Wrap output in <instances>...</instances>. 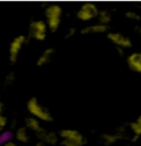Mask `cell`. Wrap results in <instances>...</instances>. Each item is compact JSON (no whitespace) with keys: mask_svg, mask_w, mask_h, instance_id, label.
I'll use <instances>...</instances> for the list:
<instances>
[{"mask_svg":"<svg viewBox=\"0 0 141 146\" xmlns=\"http://www.w3.org/2000/svg\"><path fill=\"white\" fill-rule=\"evenodd\" d=\"M27 110L30 113V117L37 119L40 122L41 121H43V122H53L54 121L52 113L39 102V100L35 97H32L28 100Z\"/></svg>","mask_w":141,"mask_h":146,"instance_id":"6da1fadb","label":"cell"},{"mask_svg":"<svg viewBox=\"0 0 141 146\" xmlns=\"http://www.w3.org/2000/svg\"><path fill=\"white\" fill-rule=\"evenodd\" d=\"M62 15H63V9L57 3H51L44 10V15L46 19V27L47 30L51 32H56L61 25V20H62Z\"/></svg>","mask_w":141,"mask_h":146,"instance_id":"7a4b0ae2","label":"cell"},{"mask_svg":"<svg viewBox=\"0 0 141 146\" xmlns=\"http://www.w3.org/2000/svg\"><path fill=\"white\" fill-rule=\"evenodd\" d=\"M62 146H84L86 144V139L82 133L73 129H64L59 132Z\"/></svg>","mask_w":141,"mask_h":146,"instance_id":"3957f363","label":"cell"},{"mask_svg":"<svg viewBox=\"0 0 141 146\" xmlns=\"http://www.w3.org/2000/svg\"><path fill=\"white\" fill-rule=\"evenodd\" d=\"M98 12L99 9L94 2H85L77 10L76 18L83 22H88L93 19H96Z\"/></svg>","mask_w":141,"mask_h":146,"instance_id":"277c9868","label":"cell"},{"mask_svg":"<svg viewBox=\"0 0 141 146\" xmlns=\"http://www.w3.org/2000/svg\"><path fill=\"white\" fill-rule=\"evenodd\" d=\"M27 37L24 35H18L15 36L9 45V63L11 65H15L18 62L19 54L22 50L23 45L27 43Z\"/></svg>","mask_w":141,"mask_h":146,"instance_id":"5b68a950","label":"cell"},{"mask_svg":"<svg viewBox=\"0 0 141 146\" xmlns=\"http://www.w3.org/2000/svg\"><path fill=\"white\" fill-rule=\"evenodd\" d=\"M47 34V27L43 20H33L29 25L30 37L37 41H44Z\"/></svg>","mask_w":141,"mask_h":146,"instance_id":"8992f818","label":"cell"},{"mask_svg":"<svg viewBox=\"0 0 141 146\" xmlns=\"http://www.w3.org/2000/svg\"><path fill=\"white\" fill-rule=\"evenodd\" d=\"M107 38L112 42L116 47L119 48H130L132 46V42L129 37L120 33V32H108L107 33Z\"/></svg>","mask_w":141,"mask_h":146,"instance_id":"52a82bcc","label":"cell"},{"mask_svg":"<svg viewBox=\"0 0 141 146\" xmlns=\"http://www.w3.org/2000/svg\"><path fill=\"white\" fill-rule=\"evenodd\" d=\"M37 137H39V139H40V142L45 144L46 146L56 145L59 141V135H57L56 133L46 131L45 129H43L40 133H37Z\"/></svg>","mask_w":141,"mask_h":146,"instance_id":"ba28073f","label":"cell"},{"mask_svg":"<svg viewBox=\"0 0 141 146\" xmlns=\"http://www.w3.org/2000/svg\"><path fill=\"white\" fill-rule=\"evenodd\" d=\"M126 137L125 132H122L118 130L116 133H104L100 135V142L104 144L105 146H110L112 144H115L116 142H118L119 139H124Z\"/></svg>","mask_w":141,"mask_h":146,"instance_id":"9c48e42d","label":"cell"},{"mask_svg":"<svg viewBox=\"0 0 141 146\" xmlns=\"http://www.w3.org/2000/svg\"><path fill=\"white\" fill-rule=\"evenodd\" d=\"M108 32V25H104L100 23H96V24H90V25H86L81 29L80 33L82 35H88V34H102V33H106Z\"/></svg>","mask_w":141,"mask_h":146,"instance_id":"30bf717a","label":"cell"},{"mask_svg":"<svg viewBox=\"0 0 141 146\" xmlns=\"http://www.w3.org/2000/svg\"><path fill=\"white\" fill-rule=\"evenodd\" d=\"M127 65L129 67L130 70L134 73L139 74L141 73V54L138 52H134L130 54L127 57Z\"/></svg>","mask_w":141,"mask_h":146,"instance_id":"8fae6325","label":"cell"},{"mask_svg":"<svg viewBox=\"0 0 141 146\" xmlns=\"http://www.w3.org/2000/svg\"><path fill=\"white\" fill-rule=\"evenodd\" d=\"M55 54V48L54 47H47L44 51L41 53V55L37 57V67H44L45 65H47L52 57Z\"/></svg>","mask_w":141,"mask_h":146,"instance_id":"7c38bea8","label":"cell"},{"mask_svg":"<svg viewBox=\"0 0 141 146\" xmlns=\"http://www.w3.org/2000/svg\"><path fill=\"white\" fill-rule=\"evenodd\" d=\"M24 127H25L27 130H29V131L34 132L35 134L40 133V132L43 130V127H42V125H41V122L32 117H27V119L24 120Z\"/></svg>","mask_w":141,"mask_h":146,"instance_id":"4fadbf2b","label":"cell"},{"mask_svg":"<svg viewBox=\"0 0 141 146\" xmlns=\"http://www.w3.org/2000/svg\"><path fill=\"white\" fill-rule=\"evenodd\" d=\"M15 137L19 143H22V144L28 143L30 141V135L29 133H28V130L24 126H21V127H19V129L15 130Z\"/></svg>","mask_w":141,"mask_h":146,"instance_id":"5bb4252c","label":"cell"},{"mask_svg":"<svg viewBox=\"0 0 141 146\" xmlns=\"http://www.w3.org/2000/svg\"><path fill=\"white\" fill-rule=\"evenodd\" d=\"M97 19H98V23L104 24V25H108L112 21V13L108 10H105V9L104 10H99Z\"/></svg>","mask_w":141,"mask_h":146,"instance_id":"9a60e30c","label":"cell"},{"mask_svg":"<svg viewBox=\"0 0 141 146\" xmlns=\"http://www.w3.org/2000/svg\"><path fill=\"white\" fill-rule=\"evenodd\" d=\"M129 130L134 133V135L140 136L141 134V117H138L136 121L129 123Z\"/></svg>","mask_w":141,"mask_h":146,"instance_id":"2e32d148","label":"cell"},{"mask_svg":"<svg viewBox=\"0 0 141 146\" xmlns=\"http://www.w3.org/2000/svg\"><path fill=\"white\" fill-rule=\"evenodd\" d=\"M125 17L127 19L131 20V21H139L140 20V15H138L137 12H134V11H127L125 13Z\"/></svg>","mask_w":141,"mask_h":146,"instance_id":"e0dca14e","label":"cell"},{"mask_svg":"<svg viewBox=\"0 0 141 146\" xmlns=\"http://www.w3.org/2000/svg\"><path fill=\"white\" fill-rule=\"evenodd\" d=\"M15 79V73H9L5 78V86H11Z\"/></svg>","mask_w":141,"mask_h":146,"instance_id":"ac0fdd59","label":"cell"},{"mask_svg":"<svg viewBox=\"0 0 141 146\" xmlns=\"http://www.w3.org/2000/svg\"><path fill=\"white\" fill-rule=\"evenodd\" d=\"M77 32V30L75 29L74 27H72V28H69V29L66 31V33H65V35H64V37L65 38H71V37H73L75 35V33Z\"/></svg>","mask_w":141,"mask_h":146,"instance_id":"d6986e66","label":"cell"},{"mask_svg":"<svg viewBox=\"0 0 141 146\" xmlns=\"http://www.w3.org/2000/svg\"><path fill=\"white\" fill-rule=\"evenodd\" d=\"M8 124V119L5 115H0V130H3Z\"/></svg>","mask_w":141,"mask_h":146,"instance_id":"ffe728a7","label":"cell"},{"mask_svg":"<svg viewBox=\"0 0 141 146\" xmlns=\"http://www.w3.org/2000/svg\"><path fill=\"white\" fill-rule=\"evenodd\" d=\"M0 146H18V144L15 143V142H13V141H5V142H2L1 144H0Z\"/></svg>","mask_w":141,"mask_h":146,"instance_id":"44dd1931","label":"cell"},{"mask_svg":"<svg viewBox=\"0 0 141 146\" xmlns=\"http://www.w3.org/2000/svg\"><path fill=\"white\" fill-rule=\"evenodd\" d=\"M3 111H5V103L0 100V115H3Z\"/></svg>","mask_w":141,"mask_h":146,"instance_id":"7402d4cb","label":"cell"},{"mask_svg":"<svg viewBox=\"0 0 141 146\" xmlns=\"http://www.w3.org/2000/svg\"><path fill=\"white\" fill-rule=\"evenodd\" d=\"M138 139H139V136H137V135H134V137L131 139V142H132V143H136V142L138 141Z\"/></svg>","mask_w":141,"mask_h":146,"instance_id":"603a6c76","label":"cell"},{"mask_svg":"<svg viewBox=\"0 0 141 146\" xmlns=\"http://www.w3.org/2000/svg\"><path fill=\"white\" fill-rule=\"evenodd\" d=\"M34 146H46L45 144H43V143H41V142H39V143H37Z\"/></svg>","mask_w":141,"mask_h":146,"instance_id":"cb8c5ba5","label":"cell"},{"mask_svg":"<svg viewBox=\"0 0 141 146\" xmlns=\"http://www.w3.org/2000/svg\"><path fill=\"white\" fill-rule=\"evenodd\" d=\"M1 132H2V130H0V133H1Z\"/></svg>","mask_w":141,"mask_h":146,"instance_id":"d4e9b609","label":"cell"},{"mask_svg":"<svg viewBox=\"0 0 141 146\" xmlns=\"http://www.w3.org/2000/svg\"><path fill=\"white\" fill-rule=\"evenodd\" d=\"M127 146H131V145H127Z\"/></svg>","mask_w":141,"mask_h":146,"instance_id":"484cf974","label":"cell"}]
</instances>
